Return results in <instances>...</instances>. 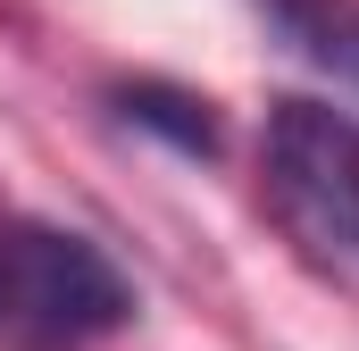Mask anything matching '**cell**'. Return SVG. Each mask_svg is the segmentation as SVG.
Returning a JSON list of instances; mask_svg holds the SVG:
<instances>
[{
  "label": "cell",
  "mask_w": 359,
  "mask_h": 351,
  "mask_svg": "<svg viewBox=\"0 0 359 351\" xmlns=\"http://www.w3.org/2000/svg\"><path fill=\"white\" fill-rule=\"evenodd\" d=\"M259 192L301 260L359 276V117L334 100H276L259 134Z\"/></svg>",
  "instance_id": "cell-2"
},
{
  "label": "cell",
  "mask_w": 359,
  "mask_h": 351,
  "mask_svg": "<svg viewBox=\"0 0 359 351\" xmlns=\"http://www.w3.org/2000/svg\"><path fill=\"white\" fill-rule=\"evenodd\" d=\"M126 117H142V126L176 134L184 151H217V117H209V100H192V92H159V84H134V92H126Z\"/></svg>",
  "instance_id": "cell-3"
},
{
  "label": "cell",
  "mask_w": 359,
  "mask_h": 351,
  "mask_svg": "<svg viewBox=\"0 0 359 351\" xmlns=\"http://www.w3.org/2000/svg\"><path fill=\"white\" fill-rule=\"evenodd\" d=\"M134 318V284L100 243L8 218L0 226V351H84Z\"/></svg>",
  "instance_id": "cell-1"
},
{
  "label": "cell",
  "mask_w": 359,
  "mask_h": 351,
  "mask_svg": "<svg viewBox=\"0 0 359 351\" xmlns=\"http://www.w3.org/2000/svg\"><path fill=\"white\" fill-rule=\"evenodd\" d=\"M292 25H301V42H309L326 67H343L359 84V17H343V8H292Z\"/></svg>",
  "instance_id": "cell-4"
}]
</instances>
